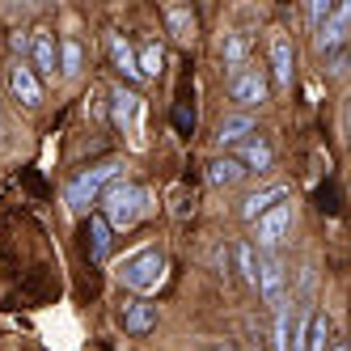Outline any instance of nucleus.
I'll list each match as a JSON object with an SVG mask.
<instances>
[{"label":"nucleus","mask_w":351,"mask_h":351,"mask_svg":"<svg viewBox=\"0 0 351 351\" xmlns=\"http://www.w3.org/2000/svg\"><path fill=\"white\" fill-rule=\"evenodd\" d=\"M161 60H165V56H161V47H157V43H148L144 51H140V77H157V72H161Z\"/></svg>","instance_id":"4be33fe9"},{"label":"nucleus","mask_w":351,"mask_h":351,"mask_svg":"<svg viewBox=\"0 0 351 351\" xmlns=\"http://www.w3.org/2000/svg\"><path fill=\"white\" fill-rule=\"evenodd\" d=\"M110 224L106 216H89V237H93V258H106V250H110Z\"/></svg>","instance_id":"aec40b11"},{"label":"nucleus","mask_w":351,"mask_h":351,"mask_svg":"<svg viewBox=\"0 0 351 351\" xmlns=\"http://www.w3.org/2000/svg\"><path fill=\"white\" fill-rule=\"evenodd\" d=\"M165 21H169V34L178 38V43H191V38H195V17H191V9L169 5V9H165Z\"/></svg>","instance_id":"dca6fc26"},{"label":"nucleus","mask_w":351,"mask_h":351,"mask_svg":"<svg viewBox=\"0 0 351 351\" xmlns=\"http://www.w3.org/2000/svg\"><path fill=\"white\" fill-rule=\"evenodd\" d=\"M220 351H237V347H220Z\"/></svg>","instance_id":"c85d7f7f"},{"label":"nucleus","mask_w":351,"mask_h":351,"mask_svg":"<svg viewBox=\"0 0 351 351\" xmlns=\"http://www.w3.org/2000/svg\"><path fill=\"white\" fill-rule=\"evenodd\" d=\"M110 60H114V68H119L128 81H136V77H140V56L132 51V43H128V38L110 34Z\"/></svg>","instance_id":"4468645a"},{"label":"nucleus","mask_w":351,"mask_h":351,"mask_svg":"<svg viewBox=\"0 0 351 351\" xmlns=\"http://www.w3.org/2000/svg\"><path fill=\"white\" fill-rule=\"evenodd\" d=\"M250 132H254V114H250V110H233V114L220 119L216 140H220V144H237V140H245Z\"/></svg>","instance_id":"9b49d317"},{"label":"nucleus","mask_w":351,"mask_h":351,"mask_svg":"<svg viewBox=\"0 0 351 351\" xmlns=\"http://www.w3.org/2000/svg\"><path fill=\"white\" fill-rule=\"evenodd\" d=\"M119 280L123 288H132V292H157V284L165 280V258H161V250H140V254H132L128 263L119 267Z\"/></svg>","instance_id":"7ed1b4c3"},{"label":"nucleus","mask_w":351,"mask_h":351,"mask_svg":"<svg viewBox=\"0 0 351 351\" xmlns=\"http://www.w3.org/2000/svg\"><path fill=\"white\" fill-rule=\"evenodd\" d=\"M140 110H144V102H140V97L132 93V89H123V85H114L110 89V114H114V123H119V128L123 132H128L136 144H140Z\"/></svg>","instance_id":"39448f33"},{"label":"nucleus","mask_w":351,"mask_h":351,"mask_svg":"<svg viewBox=\"0 0 351 351\" xmlns=\"http://www.w3.org/2000/svg\"><path fill=\"white\" fill-rule=\"evenodd\" d=\"M220 56H224V64L237 72V64H241V56H245V38H241V34H229V38H224V47H220Z\"/></svg>","instance_id":"b1692460"},{"label":"nucleus","mask_w":351,"mask_h":351,"mask_svg":"<svg viewBox=\"0 0 351 351\" xmlns=\"http://www.w3.org/2000/svg\"><path fill=\"white\" fill-rule=\"evenodd\" d=\"M114 178H119V165H114V161L77 173V178L64 186V204H68V212H85L89 204H97V199L106 195V186H114Z\"/></svg>","instance_id":"f03ea898"},{"label":"nucleus","mask_w":351,"mask_h":351,"mask_svg":"<svg viewBox=\"0 0 351 351\" xmlns=\"http://www.w3.org/2000/svg\"><path fill=\"white\" fill-rule=\"evenodd\" d=\"M144 212H148V191L144 186H136V182H114V186H106V195H102V216H106V224H110L114 233L132 229L136 220H144Z\"/></svg>","instance_id":"f257e3e1"},{"label":"nucleus","mask_w":351,"mask_h":351,"mask_svg":"<svg viewBox=\"0 0 351 351\" xmlns=\"http://www.w3.org/2000/svg\"><path fill=\"white\" fill-rule=\"evenodd\" d=\"M288 224H292V208H288V204H280L275 212H267V216L258 220V245H263V250H275V245L284 241Z\"/></svg>","instance_id":"6e6552de"},{"label":"nucleus","mask_w":351,"mask_h":351,"mask_svg":"<svg viewBox=\"0 0 351 351\" xmlns=\"http://www.w3.org/2000/svg\"><path fill=\"white\" fill-rule=\"evenodd\" d=\"M347 21H351V5H339V9L330 13V21H326V26L317 30V47H322V51H335V47L343 43Z\"/></svg>","instance_id":"ddd939ff"},{"label":"nucleus","mask_w":351,"mask_h":351,"mask_svg":"<svg viewBox=\"0 0 351 351\" xmlns=\"http://www.w3.org/2000/svg\"><path fill=\"white\" fill-rule=\"evenodd\" d=\"M326 339H330V322H326V313H313L309 317V343H305V351H326Z\"/></svg>","instance_id":"412c9836"},{"label":"nucleus","mask_w":351,"mask_h":351,"mask_svg":"<svg viewBox=\"0 0 351 351\" xmlns=\"http://www.w3.org/2000/svg\"><path fill=\"white\" fill-rule=\"evenodd\" d=\"M237 267L245 275V284L258 288V263H254V245H237Z\"/></svg>","instance_id":"5701e85b"},{"label":"nucleus","mask_w":351,"mask_h":351,"mask_svg":"<svg viewBox=\"0 0 351 351\" xmlns=\"http://www.w3.org/2000/svg\"><path fill=\"white\" fill-rule=\"evenodd\" d=\"M292 68H296V51H292L288 34L275 30L271 34V72H275V81H280L284 89H292Z\"/></svg>","instance_id":"0eeeda50"},{"label":"nucleus","mask_w":351,"mask_h":351,"mask_svg":"<svg viewBox=\"0 0 351 351\" xmlns=\"http://www.w3.org/2000/svg\"><path fill=\"white\" fill-rule=\"evenodd\" d=\"M241 178H245V165H241L237 157L212 161V182H216V186H229V182H241Z\"/></svg>","instance_id":"a211bd4d"},{"label":"nucleus","mask_w":351,"mask_h":351,"mask_svg":"<svg viewBox=\"0 0 351 351\" xmlns=\"http://www.w3.org/2000/svg\"><path fill=\"white\" fill-rule=\"evenodd\" d=\"M0 140H5V119H0Z\"/></svg>","instance_id":"cd10ccee"},{"label":"nucleus","mask_w":351,"mask_h":351,"mask_svg":"<svg viewBox=\"0 0 351 351\" xmlns=\"http://www.w3.org/2000/svg\"><path fill=\"white\" fill-rule=\"evenodd\" d=\"M330 351H351V347H347V343H335V347H330Z\"/></svg>","instance_id":"a878e982"},{"label":"nucleus","mask_w":351,"mask_h":351,"mask_svg":"<svg viewBox=\"0 0 351 351\" xmlns=\"http://www.w3.org/2000/svg\"><path fill=\"white\" fill-rule=\"evenodd\" d=\"M229 97H233V102H241L245 110H250V106H263V102H267V81H263V72H258V68H237L233 77H229Z\"/></svg>","instance_id":"20e7f679"},{"label":"nucleus","mask_w":351,"mask_h":351,"mask_svg":"<svg viewBox=\"0 0 351 351\" xmlns=\"http://www.w3.org/2000/svg\"><path fill=\"white\" fill-rule=\"evenodd\" d=\"M330 13H335V9H330V0H313V5H309V21H313L317 30L326 26V21H330Z\"/></svg>","instance_id":"393cba45"},{"label":"nucleus","mask_w":351,"mask_h":351,"mask_svg":"<svg viewBox=\"0 0 351 351\" xmlns=\"http://www.w3.org/2000/svg\"><path fill=\"white\" fill-rule=\"evenodd\" d=\"M258 292H263L267 305H280V300H284V267L275 258L258 263Z\"/></svg>","instance_id":"9d476101"},{"label":"nucleus","mask_w":351,"mask_h":351,"mask_svg":"<svg viewBox=\"0 0 351 351\" xmlns=\"http://www.w3.org/2000/svg\"><path fill=\"white\" fill-rule=\"evenodd\" d=\"M9 89L21 106H38L43 102V85H38V72L30 64H13L9 68Z\"/></svg>","instance_id":"423d86ee"},{"label":"nucleus","mask_w":351,"mask_h":351,"mask_svg":"<svg viewBox=\"0 0 351 351\" xmlns=\"http://www.w3.org/2000/svg\"><path fill=\"white\" fill-rule=\"evenodd\" d=\"M250 351H263V343H258V339H254V343H250Z\"/></svg>","instance_id":"bb28decb"},{"label":"nucleus","mask_w":351,"mask_h":351,"mask_svg":"<svg viewBox=\"0 0 351 351\" xmlns=\"http://www.w3.org/2000/svg\"><path fill=\"white\" fill-rule=\"evenodd\" d=\"M271 157H275V153H271V144L250 140V144L241 148V157H237V161H241V165H250V169H271Z\"/></svg>","instance_id":"6ab92c4d"},{"label":"nucleus","mask_w":351,"mask_h":351,"mask_svg":"<svg viewBox=\"0 0 351 351\" xmlns=\"http://www.w3.org/2000/svg\"><path fill=\"white\" fill-rule=\"evenodd\" d=\"M60 77H64V81L81 77V43H77V38H64V43H60Z\"/></svg>","instance_id":"f3484780"},{"label":"nucleus","mask_w":351,"mask_h":351,"mask_svg":"<svg viewBox=\"0 0 351 351\" xmlns=\"http://www.w3.org/2000/svg\"><path fill=\"white\" fill-rule=\"evenodd\" d=\"M56 34L51 30H34V72H43V77H56Z\"/></svg>","instance_id":"f8f14e48"},{"label":"nucleus","mask_w":351,"mask_h":351,"mask_svg":"<svg viewBox=\"0 0 351 351\" xmlns=\"http://www.w3.org/2000/svg\"><path fill=\"white\" fill-rule=\"evenodd\" d=\"M123 326H128L132 335H148L157 326V305H148V300H136V305L128 309V317H123Z\"/></svg>","instance_id":"2eb2a0df"},{"label":"nucleus","mask_w":351,"mask_h":351,"mask_svg":"<svg viewBox=\"0 0 351 351\" xmlns=\"http://www.w3.org/2000/svg\"><path fill=\"white\" fill-rule=\"evenodd\" d=\"M280 199H288V186H284V182H275V186H267V191H254V195L245 199L241 216H245L250 224H258L267 212H275V208H280Z\"/></svg>","instance_id":"1a4fd4ad"}]
</instances>
